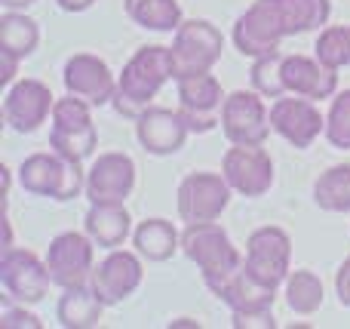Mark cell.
Instances as JSON below:
<instances>
[{"label":"cell","instance_id":"cell-29","mask_svg":"<svg viewBox=\"0 0 350 329\" xmlns=\"http://www.w3.org/2000/svg\"><path fill=\"white\" fill-rule=\"evenodd\" d=\"M286 305L295 314H317L323 308V283L314 271L301 268L286 277Z\"/></svg>","mask_w":350,"mask_h":329},{"label":"cell","instance_id":"cell-23","mask_svg":"<svg viewBox=\"0 0 350 329\" xmlns=\"http://www.w3.org/2000/svg\"><path fill=\"white\" fill-rule=\"evenodd\" d=\"M218 299L230 308V311H252V308H273L277 302V287H267L258 277H252L246 271V262L243 268L224 283V289L218 293Z\"/></svg>","mask_w":350,"mask_h":329},{"label":"cell","instance_id":"cell-26","mask_svg":"<svg viewBox=\"0 0 350 329\" xmlns=\"http://www.w3.org/2000/svg\"><path fill=\"white\" fill-rule=\"evenodd\" d=\"M126 16L139 28L160 31V34L178 31V25L185 22L178 0H126Z\"/></svg>","mask_w":350,"mask_h":329},{"label":"cell","instance_id":"cell-27","mask_svg":"<svg viewBox=\"0 0 350 329\" xmlns=\"http://www.w3.org/2000/svg\"><path fill=\"white\" fill-rule=\"evenodd\" d=\"M314 203L323 213L350 215V163L329 166L314 182Z\"/></svg>","mask_w":350,"mask_h":329},{"label":"cell","instance_id":"cell-11","mask_svg":"<svg viewBox=\"0 0 350 329\" xmlns=\"http://www.w3.org/2000/svg\"><path fill=\"white\" fill-rule=\"evenodd\" d=\"M49 268L46 259L31 250H3L0 259V287L6 289V299H16L22 305H37L49 293Z\"/></svg>","mask_w":350,"mask_h":329},{"label":"cell","instance_id":"cell-30","mask_svg":"<svg viewBox=\"0 0 350 329\" xmlns=\"http://www.w3.org/2000/svg\"><path fill=\"white\" fill-rule=\"evenodd\" d=\"M314 55L326 68H332V71L347 68L350 65V28H345V25H329V28H323L320 37H317Z\"/></svg>","mask_w":350,"mask_h":329},{"label":"cell","instance_id":"cell-33","mask_svg":"<svg viewBox=\"0 0 350 329\" xmlns=\"http://www.w3.org/2000/svg\"><path fill=\"white\" fill-rule=\"evenodd\" d=\"M230 326H234V329H273V326H277V317H273V308L230 311Z\"/></svg>","mask_w":350,"mask_h":329},{"label":"cell","instance_id":"cell-17","mask_svg":"<svg viewBox=\"0 0 350 329\" xmlns=\"http://www.w3.org/2000/svg\"><path fill=\"white\" fill-rule=\"evenodd\" d=\"M62 83H65V92L90 102L92 108H102V105L114 102V96H117L114 71L108 68V62L92 53L71 55L65 62V71H62Z\"/></svg>","mask_w":350,"mask_h":329},{"label":"cell","instance_id":"cell-32","mask_svg":"<svg viewBox=\"0 0 350 329\" xmlns=\"http://www.w3.org/2000/svg\"><path fill=\"white\" fill-rule=\"evenodd\" d=\"M332 148H341V151H350V90L335 92L332 105H329L326 114V133Z\"/></svg>","mask_w":350,"mask_h":329},{"label":"cell","instance_id":"cell-31","mask_svg":"<svg viewBox=\"0 0 350 329\" xmlns=\"http://www.w3.org/2000/svg\"><path fill=\"white\" fill-rule=\"evenodd\" d=\"M252 86L261 92L265 98H280L286 96L283 86V53H271V55H258L252 59Z\"/></svg>","mask_w":350,"mask_h":329},{"label":"cell","instance_id":"cell-5","mask_svg":"<svg viewBox=\"0 0 350 329\" xmlns=\"http://www.w3.org/2000/svg\"><path fill=\"white\" fill-rule=\"evenodd\" d=\"M221 49H224V37L212 22H206V18H187V22H181L170 47L172 80L212 71L215 62L221 59Z\"/></svg>","mask_w":350,"mask_h":329},{"label":"cell","instance_id":"cell-28","mask_svg":"<svg viewBox=\"0 0 350 329\" xmlns=\"http://www.w3.org/2000/svg\"><path fill=\"white\" fill-rule=\"evenodd\" d=\"M280 12L286 22V34H308L320 28L332 16V0H280Z\"/></svg>","mask_w":350,"mask_h":329},{"label":"cell","instance_id":"cell-13","mask_svg":"<svg viewBox=\"0 0 350 329\" xmlns=\"http://www.w3.org/2000/svg\"><path fill=\"white\" fill-rule=\"evenodd\" d=\"M271 129L292 148L304 151L320 139V133H326V117L320 114V108L310 98L286 92V96L273 98L271 105Z\"/></svg>","mask_w":350,"mask_h":329},{"label":"cell","instance_id":"cell-8","mask_svg":"<svg viewBox=\"0 0 350 329\" xmlns=\"http://www.w3.org/2000/svg\"><path fill=\"white\" fill-rule=\"evenodd\" d=\"M221 133L230 145H265L271 135V108L258 90H237L221 105Z\"/></svg>","mask_w":350,"mask_h":329},{"label":"cell","instance_id":"cell-39","mask_svg":"<svg viewBox=\"0 0 350 329\" xmlns=\"http://www.w3.org/2000/svg\"><path fill=\"white\" fill-rule=\"evenodd\" d=\"M170 326H197V320H187V317H181V320H172Z\"/></svg>","mask_w":350,"mask_h":329},{"label":"cell","instance_id":"cell-4","mask_svg":"<svg viewBox=\"0 0 350 329\" xmlns=\"http://www.w3.org/2000/svg\"><path fill=\"white\" fill-rule=\"evenodd\" d=\"M53 129H49V148L62 157L74 160V163H83L86 157H92L98 145V133L96 123H92V105L83 98L71 96L55 98L53 105Z\"/></svg>","mask_w":350,"mask_h":329},{"label":"cell","instance_id":"cell-1","mask_svg":"<svg viewBox=\"0 0 350 329\" xmlns=\"http://www.w3.org/2000/svg\"><path fill=\"white\" fill-rule=\"evenodd\" d=\"M170 80H172L170 47H142L123 65L120 77H117V96L111 105H114V111L120 117L135 120L145 108H151L157 92Z\"/></svg>","mask_w":350,"mask_h":329},{"label":"cell","instance_id":"cell-34","mask_svg":"<svg viewBox=\"0 0 350 329\" xmlns=\"http://www.w3.org/2000/svg\"><path fill=\"white\" fill-rule=\"evenodd\" d=\"M0 326L3 329H18V326H31V329H40V317L31 311H25V308H6L3 317H0Z\"/></svg>","mask_w":350,"mask_h":329},{"label":"cell","instance_id":"cell-6","mask_svg":"<svg viewBox=\"0 0 350 329\" xmlns=\"http://www.w3.org/2000/svg\"><path fill=\"white\" fill-rule=\"evenodd\" d=\"M234 47L249 59L280 53V43L286 40V22L280 12V0H255L246 12L234 22Z\"/></svg>","mask_w":350,"mask_h":329},{"label":"cell","instance_id":"cell-22","mask_svg":"<svg viewBox=\"0 0 350 329\" xmlns=\"http://www.w3.org/2000/svg\"><path fill=\"white\" fill-rule=\"evenodd\" d=\"M133 246L148 262H170L181 250V234L166 219H145L133 231Z\"/></svg>","mask_w":350,"mask_h":329},{"label":"cell","instance_id":"cell-37","mask_svg":"<svg viewBox=\"0 0 350 329\" xmlns=\"http://www.w3.org/2000/svg\"><path fill=\"white\" fill-rule=\"evenodd\" d=\"M59 3V10H65V12H86L96 0H55Z\"/></svg>","mask_w":350,"mask_h":329},{"label":"cell","instance_id":"cell-21","mask_svg":"<svg viewBox=\"0 0 350 329\" xmlns=\"http://www.w3.org/2000/svg\"><path fill=\"white\" fill-rule=\"evenodd\" d=\"M83 228L96 246L102 250H117L126 244L133 234V215L123 203H90V213L83 219Z\"/></svg>","mask_w":350,"mask_h":329},{"label":"cell","instance_id":"cell-19","mask_svg":"<svg viewBox=\"0 0 350 329\" xmlns=\"http://www.w3.org/2000/svg\"><path fill=\"white\" fill-rule=\"evenodd\" d=\"M187 123L181 117V111L170 108H145L135 117V139L154 157H170V154L181 151L187 142Z\"/></svg>","mask_w":350,"mask_h":329},{"label":"cell","instance_id":"cell-10","mask_svg":"<svg viewBox=\"0 0 350 329\" xmlns=\"http://www.w3.org/2000/svg\"><path fill=\"white\" fill-rule=\"evenodd\" d=\"M234 188L218 172H187L178 185V215L185 225L215 222L228 209Z\"/></svg>","mask_w":350,"mask_h":329},{"label":"cell","instance_id":"cell-20","mask_svg":"<svg viewBox=\"0 0 350 329\" xmlns=\"http://www.w3.org/2000/svg\"><path fill=\"white\" fill-rule=\"evenodd\" d=\"M283 86L292 96L323 102L338 92V71L326 68L320 59L310 55H283Z\"/></svg>","mask_w":350,"mask_h":329},{"label":"cell","instance_id":"cell-15","mask_svg":"<svg viewBox=\"0 0 350 329\" xmlns=\"http://www.w3.org/2000/svg\"><path fill=\"white\" fill-rule=\"evenodd\" d=\"M221 176L237 194L255 200L273 188V160L261 145H234L221 160Z\"/></svg>","mask_w":350,"mask_h":329},{"label":"cell","instance_id":"cell-9","mask_svg":"<svg viewBox=\"0 0 350 329\" xmlns=\"http://www.w3.org/2000/svg\"><path fill=\"white\" fill-rule=\"evenodd\" d=\"M246 271L267 287H280L292 274V237L277 225L255 228L246 240Z\"/></svg>","mask_w":350,"mask_h":329},{"label":"cell","instance_id":"cell-7","mask_svg":"<svg viewBox=\"0 0 350 329\" xmlns=\"http://www.w3.org/2000/svg\"><path fill=\"white\" fill-rule=\"evenodd\" d=\"M46 268L55 287H90L92 271H96V240L90 234L65 231L49 240L46 246Z\"/></svg>","mask_w":350,"mask_h":329},{"label":"cell","instance_id":"cell-18","mask_svg":"<svg viewBox=\"0 0 350 329\" xmlns=\"http://www.w3.org/2000/svg\"><path fill=\"white\" fill-rule=\"evenodd\" d=\"M135 188V160L123 151L98 154L86 170V200L90 203H123Z\"/></svg>","mask_w":350,"mask_h":329},{"label":"cell","instance_id":"cell-2","mask_svg":"<svg viewBox=\"0 0 350 329\" xmlns=\"http://www.w3.org/2000/svg\"><path fill=\"white\" fill-rule=\"evenodd\" d=\"M181 252L200 268L203 283L212 289V295L221 293L224 283L246 262V259L237 252V246L230 244L228 231H224L221 225H215V222L185 225V231H181Z\"/></svg>","mask_w":350,"mask_h":329},{"label":"cell","instance_id":"cell-16","mask_svg":"<svg viewBox=\"0 0 350 329\" xmlns=\"http://www.w3.org/2000/svg\"><path fill=\"white\" fill-rule=\"evenodd\" d=\"M142 277H145V268H142V256L129 250H111L102 262L92 271V293L105 302V308L123 305L135 289L142 287Z\"/></svg>","mask_w":350,"mask_h":329},{"label":"cell","instance_id":"cell-38","mask_svg":"<svg viewBox=\"0 0 350 329\" xmlns=\"http://www.w3.org/2000/svg\"><path fill=\"white\" fill-rule=\"evenodd\" d=\"M31 3H37V0H0L3 10H28Z\"/></svg>","mask_w":350,"mask_h":329},{"label":"cell","instance_id":"cell-3","mask_svg":"<svg viewBox=\"0 0 350 329\" xmlns=\"http://www.w3.org/2000/svg\"><path fill=\"white\" fill-rule=\"evenodd\" d=\"M18 182L28 194L49 197L55 203L77 200L86 194V172L80 163L62 157V154H31L18 166Z\"/></svg>","mask_w":350,"mask_h":329},{"label":"cell","instance_id":"cell-24","mask_svg":"<svg viewBox=\"0 0 350 329\" xmlns=\"http://www.w3.org/2000/svg\"><path fill=\"white\" fill-rule=\"evenodd\" d=\"M105 314V302L92 293V287H71L62 293L55 320L65 329H92Z\"/></svg>","mask_w":350,"mask_h":329},{"label":"cell","instance_id":"cell-12","mask_svg":"<svg viewBox=\"0 0 350 329\" xmlns=\"http://www.w3.org/2000/svg\"><path fill=\"white\" fill-rule=\"evenodd\" d=\"M53 105H55V98L43 80H34V77L16 80L12 86H6L3 120L12 133L31 135L53 117Z\"/></svg>","mask_w":350,"mask_h":329},{"label":"cell","instance_id":"cell-36","mask_svg":"<svg viewBox=\"0 0 350 329\" xmlns=\"http://www.w3.org/2000/svg\"><path fill=\"white\" fill-rule=\"evenodd\" d=\"M18 55H12V53H3L0 49V65H3V71H0V80H3V86H12L16 83V71H18Z\"/></svg>","mask_w":350,"mask_h":329},{"label":"cell","instance_id":"cell-25","mask_svg":"<svg viewBox=\"0 0 350 329\" xmlns=\"http://www.w3.org/2000/svg\"><path fill=\"white\" fill-rule=\"evenodd\" d=\"M40 43V28L31 16H25L22 10H6L0 16V49L12 53L18 59H28Z\"/></svg>","mask_w":350,"mask_h":329},{"label":"cell","instance_id":"cell-35","mask_svg":"<svg viewBox=\"0 0 350 329\" xmlns=\"http://www.w3.org/2000/svg\"><path fill=\"white\" fill-rule=\"evenodd\" d=\"M335 295H338L341 305L350 308V256L335 271Z\"/></svg>","mask_w":350,"mask_h":329},{"label":"cell","instance_id":"cell-14","mask_svg":"<svg viewBox=\"0 0 350 329\" xmlns=\"http://www.w3.org/2000/svg\"><path fill=\"white\" fill-rule=\"evenodd\" d=\"M175 86H178V111L191 133H209L221 123V105L228 96L209 71L181 77L175 80Z\"/></svg>","mask_w":350,"mask_h":329}]
</instances>
